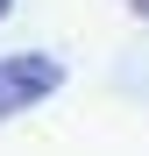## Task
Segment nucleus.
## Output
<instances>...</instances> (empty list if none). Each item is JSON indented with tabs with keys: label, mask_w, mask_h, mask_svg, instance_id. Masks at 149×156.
<instances>
[{
	"label": "nucleus",
	"mask_w": 149,
	"mask_h": 156,
	"mask_svg": "<svg viewBox=\"0 0 149 156\" xmlns=\"http://www.w3.org/2000/svg\"><path fill=\"white\" fill-rule=\"evenodd\" d=\"M57 85H64V64H57V57H43V50L0 57V121H14V114L43 107V99L57 92Z\"/></svg>",
	"instance_id": "1"
},
{
	"label": "nucleus",
	"mask_w": 149,
	"mask_h": 156,
	"mask_svg": "<svg viewBox=\"0 0 149 156\" xmlns=\"http://www.w3.org/2000/svg\"><path fill=\"white\" fill-rule=\"evenodd\" d=\"M128 7H135V14H142V21H149V0H128Z\"/></svg>",
	"instance_id": "2"
},
{
	"label": "nucleus",
	"mask_w": 149,
	"mask_h": 156,
	"mask_svg": "<svg viewBox=\"0 0 149 156\" xmlns=\"http://www.w3.org/2000/svg\"><path fill=\"white\" fill-rule=\"evenodd\" d=\"M7 7H14V0H0V21H7Z\"/></svg>",
	"instance_id": "3"
}]
</instances>
